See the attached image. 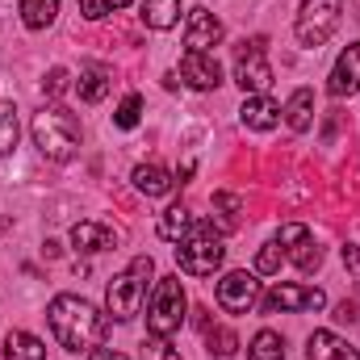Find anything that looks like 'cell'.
Segmentation results:
<instances>
[{"label": "cell", "mask_w": 360, "mask_h": 360, "mask_svg": "<svg viewBox=\"0 0 360 360\" xmlns=\"http://www.w3.org/2000/svg\"><path fill=\"white\" fill-rule=\"evenodd\" d=\"M222 260H226V248L214 235V226L210 222H193V231L180 239L176 248V269L184 276H214L222 269Z\"/></svg>", "instance_id": "3"}, {"label": "cell", "mask_w": 360, "mask_h": 360, "mask_svg": "<svg viewBox=\"0 0 360 360\" xmlns=\"http://www.w3.org/2000/svg\"><path fill=\"white\" fill-rule=\"evenodd\" d=\"M235 84L248 96H260L272 89V63L264 55V38H252L235 51Z\"/></svg>", "instance_id": "6"}, {"label": "cell", "mask_w": 360, "mask_h": 360, "mask_svg": "<svg viewBox=\"0 0 360 360\" xmlns=\"http://www.w3.org/2000/svg\"><path fill=\"white\" fill-rule=\"evenodd\" d=\"M214 210H222V226H235L239 197H235V193H214Z\"/></svg>", "instance_id": "32"}, {"label": "cell", "mask_w": 360, "mask_h": 360, "mask_svg": "<svg viewBox=\"0 0 360 360\" xmlns=\"http://www.w3.org/2000/svg\"><path fill=\"white\" fill-rule=\"evenodd\" d=\"M188 231H193V214H188V205H168V210L160 214V235H164L168 243H180Z\"/></svg>", "instance_id": "22"}, {"label": "cell", "mask_w": 360, "mask_h": 360, "mask_svg": "<svg viewBox=\"0 0 360 360\" xmlns=\"http://www.w3.org/2000/svg\"><path fill=\"white\" fill-rule=\"evenodd\" d=\"M13 147H17V109L0 101V155H8Z\"/></svg>", "instance_id": "27"}, {"label": "cell", "mask_w": 360, "mask_h": 360, "mask_svg": "<svg viewBox=\"0 0 360 360\" xmlns=\"http://www.w3.org/2000/svg\"><path fill=\"white\" fill-rule=\"evenodd\" d=\"M4 360H46V344L30 331H8L4 335Z\"/></svg>", "instance_id": "20"}, {"label": "cell", "mask_w": 360, "mask_h": 360, "mask_svg": "<svg viewBox=\"0 0 360 360\" xmlns=\"http://www.w3.org/2000/svg\"><path fill=\"white\" fill-rule=\"evenodd\" d=\"M143 360H180V352L164 340V335H151V340L143 344Z\"/></svg>", "instance_id": "30"}, {"label": "cell", "mask_w": 360, "mask_h": 360, "mask_svg": "<svg viewBox=\"0 0 360 360\" xmlns=\"http://www.w3.org/2000/svg\"><path fill=\"white\" fill-rule=\"evenodd\" d=\"M46 323H51L55 340H59L72 356L101 348V340H105V314L92 306L89 297H80V293H59V297H51Z\"/></svg>", "instance_id": "1"}, {"label": "cell", "mask_w": 360, "mask_h": 360, "mask_svg": "<svg viewBox=\"0 0 360 360\" xmlns=\"http://www.w3.org/2000/svg\"><path fill=\"white\" fill-rule=\"evenodd\" d=\"M239 117H243L248 130H272V126L281 122V105L272 101L269 92H260V96H248V101H243Z\"/></svg>", "instance_id": "16"}, {"label": "cell", "mask_w": 360, "mask_h": 360, "mask_svg": "<svg viewBox=\"0 0 360 360\" xmlns=\"http://www.w3.org/2000/svg\"><path fill=\"white\" fill-rule=\"evenodd\" d=\"M276 243H281L285 260H289L297 272H314L319 264H323V248L314 243V235H310L302 222H285L281 235H276Z\"/></svg>", "instance_id": "9"}, {"label": "cell", "mask_w": 360, "mask_h": 360, "mask_svg": "<svg viewBox=\"0 0 360 360\" xmlns=\"http://www.w3.org/2000/svg\"><path fill=\"white\" fill-rule=\"evenodd\" d=\"M281 260H285V252H281V243L272 239V243L260 248V256H256V272H260V276H272V272H281Z\"/></svg>", "instance_id": "28"}, {"label": "cell", "mask_w": 360, "mask_h": 360, "mask_svg": "<svg viewBox=\"0 0 360 360\" xmlns=\"http://www.w3.org/2000/svg\"><path fill=\"white\" fill-rule=\"evenodd\" d=\"M80 101H89V105H96V101H105L109 96V89H113V72L109 68H101V63H89L84 72H80Z\"/></svg>", "instance_id": "19"}, {"label": "cell", "mask_w": 360, "mask_h": 360, "mask_svg": "<svg viewBox=\"0 0 360 360\" xmlns=\"http://www.w3.org/2000/svg\"><path fill=\"white\" fill-rule=\"evenodd\" d=\"M143 25L147 30H172L180 21V0H143Z\"/></svg>", "instance_id": "21"}, {"label": "cell", "mask_w": 360, "mask_h": 360, "mask_svg": "<svg viewBox=\"0 0 360 360\" xmlns=\"http://www.w3.org/2000/svg\"><path fill=\"white\" fill-rule=\"evenodd\" d=\"M306 356L310 360H360V352L348 340H340L335 331H314L310 344H306Z\"/></svg>", "instance_id": "15"}, {"label": "cell", "mask_w": 360, "mask_h": 360, "mask_svg": "<svg viewBox=\"0 0 360 360\" xmlns=\"http://www.w3.org/2000/svg\"><path fill=\"white\" fill-rule=\"evenodd\" d=\"M139 117H143V96H139V92L122 96V105L113 109V126H117V130H134Z\"/></svg>", "instance_id": "25"}, {"label": "cell", "mask_w": 360, "mask_h": 360, "mask_svg": "<svg viewBox=\"0 0 360 360\" xmlns=\"http://www.w3.org/2000/svg\"><path fill=\"white\" fill-rule=\"evenodd\" d=\"M344 264L348 269H360V248H344Z\"/></svg>", "instance_id": "35"}, {"label": "cell", "mask_w": 360, "mask_h": 360, "mask_svg": "<svg viewBox=\"0 0 360 360\" xmlns=\"http://www.w3.org/2000/svg\"><path fill=\"white\" fill-rule=\"evenodd\" d=\"M72 243H76V252H84V256L113 252V248L122 243V231L109 226V222H76V226H72Z\"/></svg>", "instance_id": "13"}, {"label": "cell", "mask_w": 360, "mask_h": 360, "mask_svg": "<svg viewBox=\"0 0 360 360\" xmlns=\"http://www.w3.org/2000/svg\"><path fill=\"white\" fill-rule=\"evenodd\" d=\"M84 360H126L117 348H92V352H84Z\"/></svg>", "instance_id": "33"}, {"label": "cell", "mask_w": 360, "mask_h": 360, "mask_svg": "<svg viewBox=\"0 0 360 360\" xmlns=\"http://www.w3.org/2000/svg\"><path fill=\"white\" fill-rule=\"evenodd\" d=\"M260 302V281L252 272H226L218 281V306L226 314H248Z\"/></svg>", "instance_id": "10"}, {"label": "cell", "mask_w": 360, "mask_h": 360, "mask_svg": "<svg viewBox=\"0 0 360 360\" xmlns=\"http://www.w3.org/2000/svg\"><path fill=\"white\" fill-rule=\"evenodd\" d=\"M180 80H184L188 89H197V92H214L218 84H222V68H218L214 55L184 51V59H180Z\"/></svg>", "instance_id": "12"}, {"label": "cell", "mask_w": 360, "mask_h": 360, "mask_svg": "<svg viewBox=\"0 0 360 360\" xmlns=\"http://www.w3.org/2000/svg\"><path fill=\"white\" fill-rule=\"evenodd\" d=\"M335 319H340V323H356L360 314H356V306H352V302H340V306H335Z\"/></svg>", "instance_id": "34"}, {"label": "cell", "mask_w": 360, "mask_h": 360, "mask_svg": "<svg viewBox=\"0 0 360 360\" xmlns=\"http://www.w3.org/2000/svg\"><path fill=\"white\" fill-rule=\"evenodd\" d=\"M340 13H344V0H302V8H297V25H293L297 42L310 46V51L323 46V42L335 34Z\"/></svg>", "instance_id": "5"}, {"label": "cell", "mask_w": 360, "mask_h": 360, "mask_svg": "<svg viewBox=\"0 0 360 360\" xmlns=\"http://www.w3.org/2000/svg\"><path fill=\"white\" fill-rule=\"evenodd\" d=\"M147 276H139L134 269L117 272L113 281H109V289H105V306H109V319L113 323H130L134 314H139V306H143V297H147Z\"/></svg>", "instance_id": "7"}, {"label": "cell", "mask_w": 360, "mask_h": 360, "mask_svg": "<svg viewBox=\"0 0 360 360\" xmlns=\"http://www.w3.org/2000/svg\"><path fill=\"white\" fill-rule=\"evenodd\" d=\"M68 84H72V72H68V68H51L46 80H42V92H46V96H63Z\"/></svg>", "instance_id": "31"}, {"label": "cell", "mask_w": 360, "mask_h": 360, "mask_svg": "<svg viewBox=\"0 0 360 360\" xmlns=\"http://www.w3.org/2000/svg\"><path fill=\"white\" fill-rule=\"evenodd\" d=\"M130 0H80V13L89 17V21H101V17H109V13H117V8H126Z\"/></svg>", "instance_id": "29"}, {"label": "cell", "mask_w": 360, "mask_h": 360, "mask_svg": "<svg viewBox=\"0 0 360 360\" xmlns=\"http://www.w3.org/2000/svg\"><path fill=\"white\" fill-rule=\"evenodd\" d=\"M264 314H289V310H323L327 293L314 285H272L269 293H260L256 302Z\"/></svg>", "instance_id": "8"}, {"label": "cell", "mask_w": 360, "mask_h": 360, "mask_svg": "<svg viewBox=\"0 0 360 360\" xmlns=\"http://www.w3.org/2000/svg\"><path fill=\"white\" fill-rule=\"evenodd\" d=\"M184 314H188V297H184L180 276H160L151 289V302H147V331L168 340L172 331L184 327Z\"/></svg>", "instance_id": "4"}, {"label": "cell", "mask_w": 360, "mask_h": 360, "mask_svg": "<svg viewBox=\"0 0 360 360\" xmlns=\"http://www.w3.org/2000/svg\"><path fill=\"white\" fill-rule=\"evenodd\" d=\"M281 117H285V126H289L293 134H306V130L314 126V92L297 89L293 96H289V105L281 109Z\"/></svg>", "instance_id": "17"}, {"label": "cell", "mask_w": 360, "mask_h": 360, "mask_svg": "<svg viewBox=\"0 0 360 360\" xmlns=\"http://www.w3.org/2000/svg\"><path fill=\"white\" fill-rule=\"evenodd\" d=\"M59 17V0H21V21L30 30H46Z\"/></svg>", "instance_id": "23"}, {"label": "cell", "mask_w": 360, "mask_h": 360, "mask_svg": "<svg viewBox=\"0 0 360 360\" xmlns=\"http://www.w3.org/2000/svg\"><path fill=\"white\" fill-rule=\"evenodd\" d=\"M134 188H139L143 197H164V193L176 188V180H172L168 168H160V164H139V168H134Z\"/></svg>", "instance_id": "18"}, {"label": "cell", "mask_w": 360, "mask_h": 360, "mask_svg": "<svg viewBox=\"0 0 360 360\" xmlns=\"http://www.w3.org/2000/svg\"><path fill=\"white\" fill-rule=\"evenodd\" d=\"M248 360H285V340L276 331H256V340L248 348Z\"/></svg>", "instance_id": "24"}, {"label": "cell", "mask_w": 360, "mask_h": 360, "mask_svg": "<svg viewBox=\"0 0 360 360\" xmlns=\"http://www.w3.org/2000/svg\"><path fill=\"white\" fill-rule=\"evenodd\" d=\"M327 92H331V96H352V92H360V42H352V46L335 59V68H331V76H327Z\"/></svg>", "instance_id": "14"}, {"label": "cell", "mask_w": 360, "mask_h": 360, "mask_svg": "<svg viewBox=\"0 0 360 360\" xmlns=\"http://www.w3.org/2000/svg\"><path fill=\"white\" fill-rule=\"evenodd\" d=\"M30 134H34V147L55 164H63L80 151V117L63 105H46L42 113H34Z\"/></svg>", "instance_id": "2"}, {"label": "cell", "mask_w": 360, "mask_h": 360, "mask_svg": "<svg viewBox=\"0 0 360 360\" xmlns=\"http://www.w3.org/2000/svg\"><path fill=\"white\" fill-rule=\"evenodd\" d=\"M205 348H210V356H235L239 335H235L231 327H210V331H205Z\"/></svg>", "instance_id": "26"}, {"label": "cell", "mask_w": 360, "mask_h": 360, "mask_svg": "<svg viewBox=\"0 0 360 360\" xmlns=\"http://www.w3.org/2000/svg\"><path fill=\"white\" fill-rule=\"evenodd\" d=\"M222 42V21L210 13V8H188V21H184V46L188 51H201V55H214V46Z\"/></svg>", "instance_id": "11"}]
</instances>
